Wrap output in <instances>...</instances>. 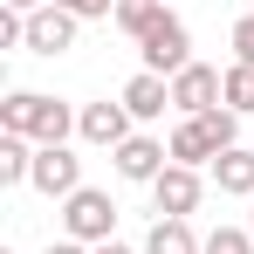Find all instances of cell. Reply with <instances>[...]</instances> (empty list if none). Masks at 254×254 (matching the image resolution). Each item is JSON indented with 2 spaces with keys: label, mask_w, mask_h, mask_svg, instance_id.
Returning a JSON list of instances; mask_svg holds the SVG:
<instances>
[{
  "label": "cell",
  "mask_w": 254,
  "mask_h": 254,
  "mask_svg": "<svg viewBox=\"0 0 254 254\" xmlns=\"http://www.w3.org/2000/svg\"><path fill=\"white\" fill-rule=\"evenodd\" d=\"M83 110H69L62 96H42V89H7L0 96V130H21L35 144H69Z\"/></svg>",
  "instance_id": "6da1fadb"
},
{
  "label": "cell",
  "mask_w": 254,
  "mask_h": 254,
  "mask_svg": "<svg viewBox=\"0 0 254 254\" xmlns=\"http://www.w3.org/2000/svg\"><path fill=\"white\" fill-rule=\"evenodd\" d=\"M241 144V117L220 103V110H199V117H179L172 124V137H165V151H172V165H213L220 151H234Z\"/></svg>",
  "instance_id": "7a4b0ae2"
},
{
  "label": "cell",
  "mask_w": 254,
  "mask_h": 254,
  "mask_svg": "<svg viewBox=\"0 0 254 254\" xmlns=\"http://www.w3.org/2000/svg\"><path fill=\"white\" fill-rule=\"evenodd\" d=\"M62 234H69V241H83V248L117 241V199H110V192H96V186L69 192V199H62Z\"/></svg>",
  "instance_id": "3957f363"
},
{
  "label": "cell",
  "mask_w": 254,
  "mask_h": 254,
  "mask_svg": "<svg viewBox=\"0 0 254 254\" xmlns=\"http://www.w3.org/2000/svg\"><path fill=\"white\" fill-rule=\"evenodd\" d=\"M137 55H144V69H151V76H165V83H172V76L192 62V35H186V21L165 7V21H158V28L137 42Z\"/></svg>",
  "instance_id": "277c9868"
},
{
  "label": "cell",
  "mask_w": 254,
  "mask_h": 254,
  "mask_svg": "<svg viewBox=\"0 0 254 254\" xmlns=\"http://www.w3.org/2000/svg\"><path fill=\"white\" fill-rule=\"evenodd\" d=\"M227 103V69H206V62H186L172 76V110L179 117H199V110H220Z\"/></svg>",
  "instance_id": "5b68a950"
},
{
  "label": "cell",
  "mask_w": 254,
  "mask_h": 254,
  "mask_svg": "<svg viewBox=\"0 0 254 254\" xmlns=\"http://www.w3.org/2000/svg\"><path fill=\"white\" fill-rule=\"evenodd\" d=\"M28 186L48 192V199H69V192H83V158L69 144H35V179Z\"/></svg>",
  "instance_id": "8992f818"
},
{
  "label": "cell",
  "mask_w": 254,
  "mask_h": 254,
  "mask_svg": "<svg viewBox=\"0 0 254 254\" xmlns=\"http://www.w3.org/2000/svg\"><path fill=\"white\" fill-rule=\"evenodd\" d=\"M110 165H117V179H130V186H158V172L172 165V151L158 144V137H144V130H130L124 144L110 151Z\"/></svg>",
  "instance_id": "52a82bcc"
},
{
  "label": "cell",
  "mask_w": 254,
  "mask_h": 254,
  "mask_svg": "<svg viewBox=\"0 0 254 254\" xmlns=\"http://www.w3.org/2000/svg\"><path fill=\"white\" fill-rule=\"evenodd\" d=\"M199 192H206V179H199L192 165H165V172H158V186H151L158 220H192V213H199Z\"/></svg>",
  "instance_id": "ba28073f"
},
{
  "label": "cell",
  "mask_w": 254,
  "mask_h": 254,
  "mask_svg": "<svg viewBox=\"0 0 254 254\" xmlns=\"http://www.w3.org/2000/svg\"><path fill=\"white\" fill-rule=\"evenodd\" d=\"M76 28H83V21L48 0L42 14H28V55H69V48H76Z\"/></svg>",
  "instance_id": "9c48e42d"
},
{
  "label": "cell",
  "mask_w": 254,
  "mask_h": 254,
  "mask_svg": "<svg viewBox=\"0 0 254 254\" xmlns=\"http://www.w3.org/2000/svg\"><path fill=\"white\" fill-rule=\"evenodd\" d=\"M130 124H137V117H130L124 103H83L76 137H83V144H103V151H117V144L130 137Z\"/></svg>",
  "instance_id": "30bf717a"
},
{
  "label": "cell",
  "mask_w": 254,
  "mask_h": 254,
  "mask_svg": "<svg viewBox=\"0 0 254 254\" xmlns=\"http://www.w3.org/2000/svg\"><path fill=\"white\" fill-rule=\"evenodd\" d=\"M117 103H124L137 124H158V117L172 110V83H165V76H151V69H137V76L124 83V96H117Z\"/></svg>",
  "instance_id": "8fae6325"
},
{
  "label": "cell",
  "mask_w": 254,
  "mask_h": 254,
  "mask_svg": "<svg viewBox=\"0 0 254 254\" xmlns=\"http://www.w3.org/2000/svg\"><path fill=\"white\" fill-rule=\"evenodd\" d=\"M213 186L234 192V199H254V151H248V144H234V151L213 158Z\"/></svg>",
  "instance_id": "7c38bea8"
},
{
  "label": "cell",
  "mask_w": 254,
  "mask_h": 254,
  "mask_svg": "<svg viewBox=\"0 0 254 254\" xmlns=\"http://www.w3.org/2000/svg\"><path fill=\"white\" fill-rule=\"evenodd\" d=\"M144 254H206V241L192 234V220H151Z\"/></svg>",
  "instance_id": "4fadbf2b"
},
{
  "label": "cell",
  "mask_w": 254,
  "mask_h": 254,
  "mask_svg": "<svg viewBox=\"0 0 254 254\" xmlns=\"http://www.w3.org/2000/svg\"><path fill=\"white\" fill-rule=\"evenodd\" d=\"M35 179V137L0 130V186H28Z\"/></svg>",
  "instance_id": "5bb4252c"
},
{
  "label": "cell",
  "mask_w": 254,
  "mask_h": 254,
  "mask_svg": "<svg viewBox=\"0 0 254 254\" xmlns=\"http://www.w3.org/2000/svg\"><path fill=\"white\" fill-rule=\"evenodd\" d=\"M158 21H165V0H117V28H124L130 42H144Z\"/></svg>",
  "instance_id": "9a60e30c"
},
{
  "label": "cell",
  "mask_w": 254,
  "mask_h": 254,
  "mask_svg": "<svg viewBox=\"0 0 254 254\" xmlns=\"http://www.w3.org/2000/svg\"><path fill=\"white\" fill-rule=\"evenodd\" d=\"M227 110H234V117L254 110V69H248V62H234V69H227Z\"/></svg>",
  "instance_id": "2e32d148"
},
{
  "label": "cell",
  "mask_w": 254,
  "mask_h": 254,
  "mask_svg": "<svg viewBox=\"0 0 254 254\" xmlns=\"http://www.w3.org/2000/svg\"><path fill=\"white\" fill-rule=\"evenodd\" d=\"M206 254H254V234H248V227H213Z\"/></svg>",
  "instance_id": "e0dca14e"
},
{
  "label": "cell",
  "mask_w": 254,
  "mask_h": 254,
  "mask_svg": "<svg viewBox=\"0 0 254 254\" xmlns=\"http://www.w3.org/2000/svg\"><path fill=\"white\" fill-rule=\"evenodd\" d=\"M55 7H69L76 21H117V0H55Z\"/></svg>",
  "instance_id": "ac0fdd59"
},
{
  "label": "cell",
  "mask_w": 254,
  "mask_h": 254,
  "mask_svg": "<svg viewBox=\"0 0 254 254\" xmlns=\"http://www.w3.org/2000/svg\"><path fill=\"white\" fill-rule=\"evenodd\" d=\"M234 62H248V69H254V14L234 21Z\"/></svg>",
  "instance_id": "d6986e66"
},
{
  "label": "cell",
  "mask_w": 254,
  "mask_h": 254,
  "mask_svg": "<svg viewBox=\"0 0 254 254\" xmlns=\"http://www.w3.org/2000/svg\"><path fill=\"white\" fill-rule=\"evenodd\" d=\"M42 254H89V248H83V241H69V234H62V241H48Z\"/></svg>",
  "instance_id": "ffe728a7"
},
{
  "label": "cell",
  "mask_w": 254,
  "mask_h": 254,
  "mask_svg": "<svg viewBox=\"0 0 254 254\" xmlns=\"http://www.w3.org/2000/svg\"><path fill=\"white\" fill-rule=\"evenodd\" d=\"M0 7H14V14H42L48 0H0Z\"/></svg>",
  "instance_id": "44dd1931"
},
{
  "label": "cell",
  "mask_w": 254,
  "mask_h": 254,
  "mask_svg": "<svg viewBox=\"0 0 254 254\" xmlns=\"http://www.w3.org/2000/svg\"><path fill=\"white\" fill-rule=\"evenodd\" d=\"M89 254H137V248H124V241H103V248H89Z\"/></svg>",
  "instance_id": "7402d4cb"
},
{
  "label": "cell",
  "mask_w": 254,
  "mask_h": 254,
  "mask_svg": "<svg viewBox=\"0 0 254 254\" xmlns=\"http://www.w3.org/2000/svg\"><path fill=\"white\" fill-rule=\"evenodd\" d=\"M248 234H254V220H248Z\"/></svg>",
  "instance_id": "603a6c76"
}]
</instances>
